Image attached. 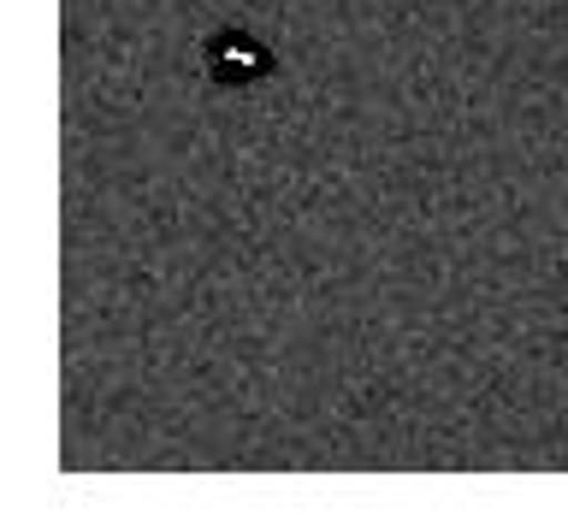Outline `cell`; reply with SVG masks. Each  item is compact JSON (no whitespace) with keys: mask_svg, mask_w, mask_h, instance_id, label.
<instances>
[{"mask_svg":"<svg viewBox=\"0 0 568 532\" xmlns=\"http://www.w3.org/2000/svg\"><path fill=\"white\" fill-rule=\"evenodd\" d=\"M213 71H220V78H255V71H261V48L243 42V35H225V42L213 48Z\"/></svg>","mask_w":568,"mask_h":532,"instance_id":"cell-1","label":"cell"}]
</instances>
